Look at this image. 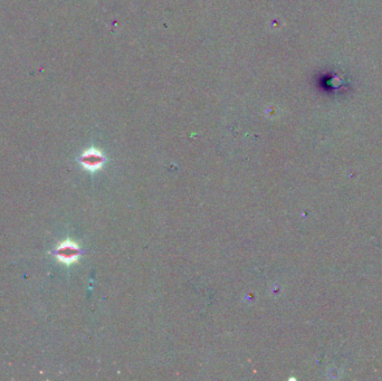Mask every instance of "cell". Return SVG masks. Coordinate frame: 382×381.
<instances>
[{"label": "cell", "instance_id": "6da1fadb", "mask_svg": "<svg viewBox=\"0 0 382 381\" xmlns=\"http://www.w3.org/2000/svg\"><path fill=\"white\" fill-rule=\"evenodd\" d=\"M81 249L78 245L72 241H65L56 248L55 255L61 263L71 265L77 262Z\"/></svg>", "mask_w": 382, "mask_h": 381}, {"label": "cell", "instance_id": "7a4b0ae2", "mask_svg": "<svg viewBox=\"0 0 382 381\" xmlns=\"http://www.w3.org/2000/svg\"><path fill=\"white\" fill-rule=\"evenodd\" d=\"M105 161L104 155L102 154V152L96 150V149H90V150L85 151L81 157V163L86 170L89 171H96L99 170Z\"/></svg>", "mask_w": 382, "mask_h": 381}]
</instances>
